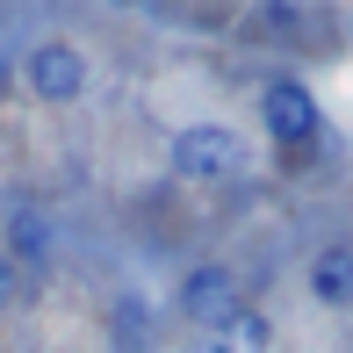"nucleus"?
Masks as SVG:
<instances>
[{"label": "nucleus", "instance_id": "f257e3e1", "mask_svg": "<svg viewBox=\"0 0 353 353\" xmlns=\"http://www.w3.org/2000/svg\"><path fill=\"white\" fill-rule=\"evenodd\" d=\"M166 166L181 181H231V173H245V137L223 123H188L166 144Z\"/></svg>", "mask_w": 353, "mask_h": 353}, {"label": "nucleus", "instance_id": "f03ea898", "mask_svg": "<svg viewBox=\"0 0 353 353\" xmlns=\"http://www.w3.org/2000/svg\"><path fill=\"white\" fill-rule=\"evenodd\" d=\"M260 123H267V137L281 152H310L325 137V108H317V94L303 79H267L260 87Z\"/></svg>", "mask_w": 353, "mask_h": 353}, {"label": "nucleus", "instance_id": "7ed1b4c3", "mask_svg": "<svg viewBox=\"0 0 353 353\" xmlns=\"http://www.w3.org/2000/svg\"><path fill=\"white\" fill-rule=\"evenodd\" d=\"M22 87L37 94V101H51V108L79 101V94H87V58H79V43H65V37L29 43V58H22Z\"/></svg>", "mask_w": 353, "mask_h": 353}, {"label": "nucleus", "instance_id": "20e7f679", "mask_svg": "<svg viewBox=\"0 0 353 353\" xmlns=\"http://www.w3.org/2000/svg\"><path fill=\"white\" fill-rule=\"evenodd\" d=\"M173 296H181V317L202 332V339H210V332L238 310V303H245V296H238V274H231L223 260H195V267L181 274V288H173Z\"/></svg>", "mask_w": 353, "mask_h": 353}, {"label": "nucleus", "instance_id": "39448f33", "mask_svg": "<svg viewBox=\"0 0 353 353\" xmlns=\"http://www.w3.org/2000/svg\"><path fill=\"white\" fill-rule=\"evenodd\" d=\"M303 281H310V296L325 303V310H346L353 303V245H317L310 267H303Z\"/></svg>", "mask_w": 353, "mask_h": 353}, {"label": "nucleus", "instance_id": "423d86ee", "mask_svg": "<svg viewBox=\"0 0 353 353\" xmlns=\"http://www.w3.org/2000/svg\"><path fill=\"white\" fill-rule=\"evenodd\" d=\"M0 252L14 260V274L51 260V223H43V210H8V245Z\"/></svg>", "mask_w": 353, "mask_h": 353}, {"label": "nucleus", "instance_id": "0eeeda50", "mask_svg": "<svg viewBox=\"0 0 353 353\" xmlns=\"http://www.w3.org/2000/svg\"><path fill=\"white\" fill-rule=\"evenodd\" d=\"M210 339H216L223 353H267V346H274V317H267L260 303H238V310L223 317Z\"/></svg>", "mask_w": 353, "mask_h": 353}, {"label": "nucleus", "instance_id": "6e6552de", "mask_svg": "<svg viewBox=\"0 0 353 353\" xmlns=\"http://www.w3.org/2000/svg\"><path fill=\"white\" fill-rule=\"evenodd\" d=\"M14 296H22V274H14V260L0 252V310H14Z\"/></svg>", "mask_w": 353, "mask_h": 353}, {"label": "nucleus", "instance_id": "1a4fd4ad", "mask_svg": "<svg viewBox=\"0 0 353 353\" xmlns=\"http://www.w3.org/2000/svg\"><path fill=\"white\" fill-rule=\"evenodd\" d=\"M188 353H223L216 339H202V332H195V339H188Z\"/></svg>", "mask_w": 353, "mask_h": 353}]
</instances>
